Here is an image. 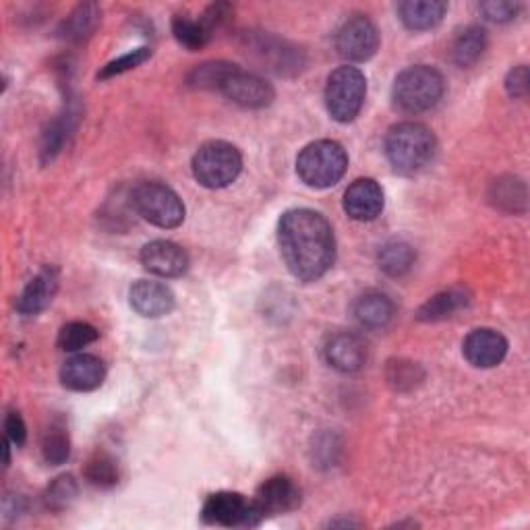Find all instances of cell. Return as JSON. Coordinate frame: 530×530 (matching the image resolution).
<instances>
[{
	"label": "cell",
	"instance_id": "cell-1",
	"mask_svg": "<svg viewBox=\"0 0 530 530\" xmlns=\"http://www.w3.org/2000/svg\"><path fill=\"white\" fill-rule=\"evenodd\" d=\"M278 247L288 272L305 284L321 280L336 261V237L330 222L307 208L282 214Z\"/></svg>",
	"mask_w": 530,
	"mask_h": 530
},
{
	"label": "cell",
	"instance_id": "cell-2",
	"mask_svg": "<svg viewBox=\"0 0 530 530\" xmlns=\"http://www.w3.org/2000/svg\"><path fill=\"white\" fill-rule=\"evenodd\" d=\"M390 164L402 174H415L427 168L437 152V141L429 127L421 123H398L384 141Z\"/></svg>",
	"mask_w": 530,
	"mask_h": 530
},
{
	"label": "cell",
	"instance_id": "cell-3",
	"mask_svg": "<svg viewBox=\"0 0 530 530\" xmlns=\"http://www.w3.org/2000/svg\"><path fill=\"white\" fill-rule=\"evenodd\" d=\"M446 92L441 73L427 65L404 69L392 87L394 106L404 114H421L435 108Z\"/></svg>",
	"mask_w": 530,
	"mask_h": 530
},
{
	"label": "cell",
	"instance_id": "cell-4",
	"mask_svg": "<svg viewBox=\"0 0 530 530\" xmlns=\"http://www.w3.org/2000/svg\"><path fill=\"white\" fill-rule=\"evenodd\" d=\"M348 154L338 141L321 139L309 143L297 158L299 179L311 189H330L342 181Z\"/></svg>",
	"mask_w": 530,
	"mask_h": 530
},
{
	"label": "cell",
	"instance_id": "cell-5",
	"mask_svg": "<svg viewBox=\"0 0 530 530\" xmlns=\"http://www.w3.org/2000/svg\"><path fill=\"white\" fill-rule=\"evenodd\" d=\"M193 176L205 189H224L239 179L243 156L232 143L208 141L193 156Z\"/></svg>",
	"mask_w": 530,
	"mask_h": 530
},
{
	"label": "cell",
	"instance_id": "cell-6",
	"mask_svg": "<svg viewBox=\"0 0 530 530\" xmlns=\"http://www.w3.org/2000/svg\"><path fill=\"white\" fill-rule=\"evenodd\" d=\"M367 96V79L357 67H340L328 77L326 108L338 123L355 121L363 110Z\"/></svg>",
	"mask_w": 530,
	"mask_h": 530
},
{
	"label": "cell",
	"instance_id": "cell-7",
	"mask_svg": "<svg viewBox=\"0 0 530 530\" xmlns=\"http://www.w3.org/2000/svg\"><path fill=\"white\" fill-rule=\"evenodd\" d=\"M133 210L158 228H176L185 222V203L162 183H141L131 193Z\"/></svg>",
	"mask_w": 530,
	"mask_h": 530
},
{
	"label": "cell",
	"instance_id": "cell-8",
	"mask_svg": "<svg viewBox=\"0 0 530 530\" xmlns=\"http://www.w3.org/2000/svg\"><path fill=\"white\" fill-rule=\"evenodd\" d=\"M201 518L205 524L224 528H255L263 520L259 518L253 499H247L234 491H218L203 504Z\"/></svg>",
	"mask_w": 530,
	"mask_h": 530
},
{
	"label": "cell",
	"instance_id": "cell-9",
	"mask_svg": "<svg viewBox=\"0 0 530 530\" xmlns=\"http://www.w3.org/2000/svg\"><path fill=\"white\" fill-rule=\"evenodd\" d=\"M379 48V32L367 15L348 17L336 32V50L348 63H365Z\"/></svg>",
	"mask_w": 530,
	"mask_h": 530
},
{
	"label": "cell",
	"instance_id": "cell-10",
	"mask_svg": "<svg viewBox=\"0 0 530 530\" xmlns=\"http://www.w3.org/2000/svg\"><path fill=\"white\" fill-rule=\"evenodd\" d=\"M301 502L303 497L297 483L282 475L265 481L253 497V506L261 520L294 512L301 506Z\"/></svg>",
	"mask_w": 530,
	"mask_h": 530
},
{
	"label": "cell",
	"instance_id": "cell-11",
	"mask_svg": "<svg viewBox=\"0 0 530 530\" xmlns=\"http://www.w3.org/2000/svg\"><path fill=\"white\" fill-rule=\"evenodd\" d=\"M230 102L239 104L243 108H265L270 106L276 98L274 87L263 77L255 73H247L241 67L234 71L220 90Z\"/></svg>",
	"mask_w": 530,
	"mask_h": 530
},
{
	"label": "cell",
	"instance_id": "cell-12",
	"mask_svg": "<svg viewBox=\"0 0 530 530\" xmlns=\"http://www.w3.org/2000/svg\"><path fill=\"white\" fill-rule=\"evenodd\" d=\"M464 359L477 369H493L508 355V340L489 328L473 330L462 344Z\"/></svg>",
	"mask_w": 530,
	"mask_h": 530
},
{
	"label": "cell",
	"instance_id": "cell-13",
	"mask_svg": "<svg viewBox=\"0 0 530 530\" xmlns=\"http://www.w3.org/2000/svg\"><path fill=\"white\" fill-rule=\"evenodd\" d=\"M141 263L160 278H179L189 270V255L172 241H152L141 249Z\"/></svg>",
	"mask_w": 530,
	"mask_h": 530
},
{
	"label": "cell",
	"instance_id": "cell-14",
	"mask_svg": "<svg viewBox=\"0 0 530 530\" xmlns=\"http://www.w3.org/2000/svg\"><path fill=\"white\" fill-rule=\"evenodd\" d=\"M386 205V195L381 185L373 179H359L344 193V212L357 222H371L381 216Z\"/></svg>",
	"mask_w": 530,
	"mask_h": 530
},
{
	"label": "cell",
	"instance_id": "cell-15",
	"mask_svg": "<svg viewBox=\"0 0 530 530\" xmlns=\"http://www.w3.org/2000/svg\"><path fill=\"white\" fill-rule=\"evenodd\" d=\"M323 357L328 365L340 373H357L367 361L365 342L350 332H336L326 340Z\"/></svg>",
	"mask_w": 530,
	"mask_h": 530
},
{
	"label": "cell",
	"instance_id": "cell-16",
	"mask_svg": "<svg viewBox=\"0 0 530 530\" xmlns=\"http://www.w3.org/2000/svg\"><path fill=\"white\" fill-rule=\"evenodd\" d=\"M129 301L133 311H137L141 317L158 319L168 315L174 309V292L156 280H139L129 290Z\"/></svg>",
	"mask_w": 530,
	"mask_h": 530
},
{
	"label": "cell",
	"instance_id": "cell-17",
	"mask_svg": "<svg viewBox=\"0 0 530 530\" xmlns=\"http://www.w3.org/2000/svg\"><path fill=\"white\" fill-rule=\"evenodd\" d=\"M106 379V365L96 355H75L61 367L63 386L73 392H92Z\"/></svg>",
	"mask_w": 530,
	"mask_h": 530
},
{
	"label": "cell",
	"instance_id": "cell-18",
	"mask_svg": "<svg viewBox=\"0 0 530 530\" xmlns=\"http://www.w3.org/2000/svg\"><path fill=\"white\" fill-rule=\"evenodd\" d=\"M352 313H355V319L359 321L361 328L384 330L394 319V303L386 292L369 290L355 301Z\"/></svg>",
	"mask_w": 530,
	"mask_h": 530
},
{
	"label": "cell",
	"instance_id": "cell-19",
	"mask_svg": "<svg viewBox=\"0 0 530 530\" xmlns=\"http://www.w3.org/2000/svg\"><path fill=\"white\" fill-rule=\"evenodd\" d=\"M56 290H58L56 270L48 268V270L40 272L36 278L29 280V284L23 288L21 297L17 299V311L25 317L42 313L52 303Z\"/></svg>",
	"mask_w": 530,
	"mask_h": 530
},
{
	"label": "cell",
	"instance_id": "cell-20",
	"mask_svg": "<svg viewBox=\"0 0 530 530\" xmlns=\"http://www.w3.org/2000/svg\"><path fill=\"white\" fill-rule=\"evenodd\" d=\"M448 11L446 3L439 0H406L398 5L400 21L410 32H427L444 21Z\"/></svg>",
	"mask_w": 530,
	"mask_h": 530
},
{
	"label": "cell",
	"instance_id": "cell-21",
	"mask_svg": "<svg viewBox=\"0 0 530 530\" xmlns=\"http://www.w3.org/2000/svg\"><path fill=\"white\" fill-rule=\"evenodd\" d=\"M100 17L102 11L96 3H83L75 7L69 13V17L61 23V27H58V38L71 44H79L96 32Z\"/></svg>",
	"mask_w": 530,
	"mask_h": 530
},
{
	"label": "cell",
	"instance_id": "cell-22",
	"mask_svg": "<svg viewBox=\"0 0 530 530\" xmlns=\"http://www.w3.org/2000/svg\"><path fill=\"white\" fill-rule=\"evenodd\" d=\"M253 48L261 56V61L270 63V69L276 73H286V71H299L303 67V56L301 52L288 46L286 42H280L270 36H261Z\"/></svg>",
	"mask_w": 530,
	"mask_h": 530
},
{
	"label": "cell",
	"instance_id": "cell-23",
	"mask_svg": "<svg viewBox=\"0 0 530 530\" xmlns=\"http://www.w3.org/2000/svg\"><path fill=\"white\" fill-rule=\"evenodd\" d=\"M468 294L462 288H450L444 292H437L435 297H431L421 309L417 311V319L423 323H435L450 319L454 313L462 311L468 305Z\"/></svg>",
	"mask_w": 530,
	"mask_h": 530
},
{
	"label": "cell",
	"instance_id": "cell-24",
	"mask_svg": "<svg viewBox=\"0 0 530 530\" xmlns=\"http://www.w3.org/2000/svg\"><path fill=\"white\" fill-rule=\"evenodd\" d=\"M487 50V34L483 27L477 25H470L454 38L452 42V61L462 67L468 69L477 65L483 54Z\"/></svg>",
	"mask_w": 530,
	"mask_h": 530
},
{
	"label": "cell",
	"instance_id": "cell-25",
	"mask_svg": "<svg viewBox=\"0 0 530 530\" xmlns=\"http://www.w3.org/2000/svg\"><path fill=\"white\" fill-rule=\"evenodd\" d=\"M377 261L381 272H386L392 278H400L412 270V265L417 261V253L406 241L394 239L379 249Z\"/></svg>",
	"mask_w": 530,
	"mask_h": 530
},
{
	"label": "cell",
	"instance_id": "cell-26",
	"mask_svg": "<svg viewBox=\"0 0 530 530\" xmlns=\"http://www.w3.org/2000/svg\"><path fill=\"white\" fill-rule=\"evenodd\" d=\"M489 201L502 212H524L526 210V187L514 176H504L491 185Z\"/></svg>",
	"mask_w": 530,
	"mask_h": 530
},
{
	"label": "cell",
	"instance_id": "cell-27",
	"mask_svg": "<svg viewBox=\"0 0 530 530\" xmlns=\"http://www.w3.org/2000/svg\"><path fill=\"white\" fill-rule=\"evenodd\" d=\"M237 69H239L237 65H232L228 61L201 63L187 75V85L193 87V90H216V92H220L226 79Z\"/></svg>",
	"mask_w": 530,
	"mask_h": 530
},
{
	"label": "cell",
	"instance_id": "cell-28",
	"mask_svg": "<svg viewBox=\"0 0 530 530\" xmlns=\"http://www.w3.org/2000/svg\"><path fill=\"white\" fill-rule=\"evenodd\" d=\"M425 371L419 363H412L406 359H394L386 367V381L388 386L396 392H410L423 384Z\"/></svg>",
	"mask_w": 530,
	"mask_h": 530
},
{
	"label": "cell",
	"instance_id": "cell-29",
	"mask_svg": "<svg viewBox=\"0 0 530 530\" xmlns=\"http://www.w3.org/2000/svg\"><path fill=\"white\" fill-rule=\"evenodd\" d=\"M42 456L50 466H61L71 456L69 431L61 423H52L42 439Z\"/></svg>",
	"mask_w": 530,
	"mask_h": 530
},
{
	"label": "cell",
	"instance_id": "cell-30",
	"mask_svg": "<svg viewBox=\"0 0 530 530\" xmlns=\"http://www.w3.org/2000/svg\"><path fill=\"white\" fill-rule=\"evenodd\" d=\"M172 34L183 48L187 50H201L203 46H208L210 34L208 29L203 27L201 21L191 19L189 15H174L172 17Z\"/></svg>",
	"mask_w": 530,
	"mask_h": 530
},
{
	"label": "cell",
	"instance_id": "cell-31",
	"mask_svg": "<svg viewBox=\"0 0 530 530\" xmlns=\"http://www.w3.org/2000/svg\"><path fill=\"white\" fill-rule=\"evenodd\" d=\"M85 479L100 489H110L119 483V466L106 452H96L85 464Z\"/></svg>",
	"mask_w": 530,
	"mask_h": 530
},
{
	"label": "cell",
	"instance_id": "cell-32",
	"mask_svg": "<svg viewBox=\"0 0 530 530\" xmlns=\"http://www.w3.org/2000/svg\"><path fill=\"white\" fill-rule=\"evenodd\" d=\"M100 338V332L92 326V323L85 321H71L63 330L58 332V348L65 352H77L85 346L94 344Z\"/></svg>",
	"mask_w": 530,
	"mask_h": 530
},
{
	"label": "cell",
	"instance_id": "cell-33",
	"mask_svg": "<svg viewBox=\"0 0 530 530\" xmlns=\"http://www.w3.org/2000/svg\"><path fill=\"white\" fill-rule=\"evenodd\" d=\"M77 493H79V487L75 479L71 475H63L48 485L44 493V506L52 512H63L75 502Z\"/></svg>",
	"mask_w": 530,
	"mask_h": 530
},
{
	"label": "cell",
	"instance_id": "cell-34",
	"mask_svg": "<svg viewBox=\"0 0 530 530\" xmlns=\"http://www.w3.org/2000/svg\"><path fill=\"white\" fill-rule=\"evenodd\" d=\"M67 135H69V119L67 121L56 119L44 129L42 141H40V158L44 164L52 162L58 154H61Z\"/></svg>",
	"mask_w": 530,
	"mask_h": 530
},
{
	"label": "cell",
	"instance_id": "cell-35",
	"mask_svg": "<svg viewBox=\"0 0 530 530\" xmlns=\"http://www.w3.org/2000/svg\"><path fill=\"white\" fill-rule=\"evenodd\" d=\"M150 56H152L150 48L131 50V52L123 54L121 58H114V61H110L106 67H102V71L98 73V79L104 81V79H110V77H116V75H123L127 71H133L139 65H143Z\"/></svg>",
	"mask_w": 530,
	"mask_h": 530
},
{
	"label": "cell",
	"instance_id": "cell-36",
	"mask_svg": "<svg viewBox=\"0 0 530 530\" xmlns=\"http://www.w3.org/2000/svg\"><path fill=\"white\" fill-rule=\"evenodd\" d=\"M232 17V7L228 3H216V5H210L208 9H205L203 17L199 19L203 23V27L208 29V34H216L220 27H224L228 23V19Z\"/></svg>",
	"mask_w": 530,
	"mask_h": 530
},
{
	"label": "cell",
	"instance_id": "cell-37",
	"mask_svg": "<svg viewBox=\"0 0 530 530\" xmlns=\"http://www.w3.org/2000/svg\"><path fill=\"white\" fill-rule=\"evenodd\" d=\"M479 9L485 15V19L493 23H508L516 19V15L520 13L518 3H483Z\"/></svg>",
	"mask_w": 530,
	"mask_h": 530
},
{
	"label": "cell",
	"instance_id": "cell-38",
	"mask_svg": "<svg viewBox=\"0 0 530 530\" xmlns=\"http://www.w3.org/2000/svg\"><path fill=\"white\" fill-rule=\"evenodd\" d=\"M506 90H508L510 98H524L528 94V69L524 65H520L508 73Z\"/></svg>",
	"mask_w": 530,
	"mask_h": 530
},
{
	"label": "cell",
	"instance_id": "cell-39",
	"mask_svg": "<svg viewBox=\"0 0 530 530\" xmlns=\"http://www.w3.org/2000/svg\"><path fill=\"white\" fill-rule=\"evenodd\" d=\"M5 433H7V439L11 441L13 446L21 448L25 444L27 427H25V421L19 412H9L7 419H5Z\"/></svg>",
	"mask_w": 530,
	"mask_h": 530
}]
</instances>
